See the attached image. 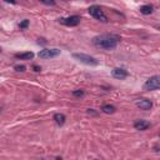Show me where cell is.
Instances as JSON below:
<instances>
[{
	"instance_id": "1",
	"label": "cell",
	"mask_w": 160,
	"mask_h": 160,
	"mask_svg": "<svg viewBox=\"0 0 160 160\" xmlns=\"http://www.w3.org/2000/svg\"><path fill=\"white\" fill-rule=\"evenodd\" d=\"M121 38L119 35H114V34H105V35H99L95 36L93 39V44L96 46V48L104 49V50H113L118 46V43L120 41Z\"/></svg>"
},
{
	"instance_id": "2",
	"label": "cell",
	"mask_w": 160,
	"mask_h": 160,
	"mask_svg": "<svg viewBox=\"0 0 160 160\" xmlns=\"http://www.w3.org/2000/svg\"><path fill=\"white\" fill-rule=\"evenodd\" d=\"M73 58L77 59V60H79L83 64L91 65V67H96V65L99 64V61L95 58H93V56L87 55V54H78V53H75V54H73Z\"/></svg>"
},
{
	"instance_id": "3",
	"label": "cell",
	"mask_w": 160,
	"mask_h": 160,
	"mask_svg": "<svg viewBox=\"0 0 160 160\" xmlns=\"http://www.w3.org/2000/svg\"><path fill=\"white\" fill-rule=\"evenodd\" d=\"M89 14L93 16V18H95L96 20H100V21H103V23H106L108 21V18H106V15L104 14V11L101 10V8L100 6H98V5H91L90 8H89Z\"/></svg>"
},
{
	"instance_id": "4",
	"label": "cell",
	"mask_w": 160,
	"mask_h": 160,
	"mask_svg": "<svg viewBox=\"0 0 160 160\" xmlns=\"http://www.w3.org/2000/svg\"><path fill=\"white\" fill-rule=\"evenodd\" d=\"M160 88V78L159 75H154V77L149 78L146 83L144 84V89L145 90H158Z\"/></svg>"
},
{
	"instance_id": "5",
	"label": "cell",
	"mask_w": 160,
	"mask_h": 160,
	"mask_svg": "<svg viewBox=\"0 0 160 160\" xmlns=\"http://www.w3.org/2000/svg\"><path fill=\"white\" fill-rule=\"evenodd\" d=\"M80 20H81V18L79 15H71L69 18H60L59 23L63 25H67V26H77V25H79Z\"/></svg>"
},
{
	"instance_id": "6",
	"label": "cell",
	"mask_w": 160,
	"mask_h": 160,
	"mask_svg": "<svg viewBox=\"0 0 160 160\" xmlns=\"http://www.w3.org/2000/svg\"><path fill=\"white\" fill-rule=\"evenodd\" d=\"M60 54L59 49H43L39 51L38 56L40 59H51V58H56Z\"/></svg>"
},
{
	"instance_id": "7",
	"label": "cell",
	"mask_w": 160,
	"mask_h": 160,
	"mask_svg": "<svg viewBox=\"0 0 160 160\" xmlns=\"http://www.w3.org/2000/svg\"><path fill=\"white\" fill-rule=\"evenodd\" d=\"M135 104H136L138 108H140L142 110H150V109L153 108L152 100H149V99H146V98H140V99H138V100L135 101Z\"/></svg>"
},
{
	"instance_id": "8",
	"label": "cell",
	"mask_w": 160,
	"mask_h": 160,
	"mask_svg": "<svg viewBox=\"0 0 160 160\" xmlns=\"http://www.w3.org/2000/svg\"><path fill=\"white\" fill-rule=\"evenodd\" d=\"M111 75H113V78L123 80V79H126L129 77V73L123 68H115V69L111 70Z\"/></svg>"
},
{
	"instance_id": "9",
	"label": "cell",
	"mask_w": 160,
	"mask_h": 160,
	"mask_svg": "<svg viewBox=\"0 0 160 160\" xmlns=\"http://www.w3.org/2000/svg\"><path fill=\"white\" fill-rule=\"evenodd\" d=\"M150 126H152V124H150L149 121H146V120H136L134 123V128L136 130H140V131H144V130L149 129Z\"/></svg>"
},
{
	"instance_id": "10",
	"label": "cell",
	"mask_w": 160,
	"mask_h": 160,
	"mask_svg": "<svg viewBox=\"0 0 160 160\" xmlns=\"http://www.w3.org/2000/svg\"><path fill=\"white\" fill-rule=\"evenodd\" d=\"M16 59H21V60H31L34 58V53L31 51H26V53H18L15 54Z\"/></svg>"
},
{
	"instance_id": "11",
	"label": "cell",
	"mask_w": 160,
	"mask_h": 160,
	"mask_svg": "<svg viewBox=\"0 0 160 160\" xmlns=\"http://www.w3.org/2000/svg\"><path fill=\"white\" fill-rule=\"evenodd\" d=\"M54 120L55 123L58 125H64L65 124V120H67V116H65L64 114H61V113H56V114H54Z\"/></svg>"
},
{
	"instance_id": "12",
	"label": "cell",
	"mask_w": 160,
	"mask_h": 160,
	"mask_svg": "<svg viewBox=\"0 0 160 160\" xmlns=\"http://www.w3.org/2000/svg\"><path fill=\"white\" fill-rule=\"evenodd\" d=\"M101 111H103V113H105V114H114V113L116 111V108H115L114 105L105 104V105H103Z\"/></svg>"
},
{
	"instance_id": "13",
	"label": "cell",
	"mask_w": 160,
	"mask_h": 160,
	"mask_svg": "<svg viewBox=\"0 0 160 160\" xmlns=\"http://www.w3.org/2000/svg\"><path fill=\"white\" fill-rule=\"evenodd\" d=\"M140 13L144 14V15H150L153 13V5H143L142 8H140Z\"/></svg>"
},
{
	"instance_id": "14",
	"label": "cell",
	"mask_w": 160,
	"mask_h": 160,
	"mask_svg": "<svg viewBox=\"0 0 160 160\" xmlns=\"http://www.w3.org/2000/svg\"><path fill=\"white\" fill-rule=\"evenodd\" d=\"M29 26V20H23L20 24H19V28H20L21 30H24V29H26V28Z\"/></svg>"
},
{
	"instance_id": "15",
	"label": "cell",
	"mask_w": 160,
	"mask_h": 160,
	"mask_svg": "<svg viewBox=\"0 0 160 160\" xmlns=\"http://www.w3.org/2000/svg\"><path fill=\"white\" fill-rule=\"evenodd\" d=\"M14 69H15L18 73H24L26 68L24 67V65H15V67H14Z\"/></svg>"
},
{
	"instance_id": "16",
	"label": "cell",
	"mask_w": 160,
	"mask_h": 160,
	"mask_svg": "<svg viewBox=\"0 0 160 160\" xmlns=\"http://www.w3.org/2000/svg\"><path fill=\"white\" fill-rule=\"evenodd\" d=\"M73 95H74V96L80 98V96L84 95V91H83V90H75V91H73Z\"/></svg>"
},
{
	"instance_id": "17",
	"label": "cell",
	"mask_w": 160,
	"mask_h": 160,
	"mask_svg": "<svg viewBox=\"0 0 160 160\" xmlns=\"http://www.w3.org/2000/svg\"><path fill=\"white\" fill-rule=\"evenodd\" d=\"M45 5H55V2H41Z\"/></svg>"
},
{
	"instance_id": "18",
	"label": "cell",
	"mask_w": 160,
	"mask_h": 160,
	"mask_svg": "<svg viewBox=\"0 0 160 160\" xmlns=\"http://www.w3.org/2000/svg\"><path fill=\"white\" fill-rule=\"evenodd\" d=\"M88 114H93V115H96V113L94 111V109H88Z\"/></svg>"
},
{
	"instance_id": "19",
	"label": "cell",
	"mask_w": 160,
	"mask_h": 160,
	"mask_svg": "<svg viewBox=\"0 0 160 160\" xmlns=\"http://www.w3.org/2000/svg\"><path fill=\"white\" fill-rule=\"evenodd\" d=\"M33 69H34L35 71H40V70H41L40 67H38V65H33Z\"/></svg>"
},
{
	"instance_id": "20",
	"label": "cell",
	"mask_w": 160,
	"mask_h": 160,
	"mask_svg": "<svg viewBox=\"0 0 160 160\" xmlns=\"http://www.w3.org/2000/svg\"><path fill=\"white\" fill-rule=\"evenodd\" d=\"M56 160H63V159L61 158H56Z\"/></svg>"
},
{
	"instance_id": "21",
	"label": "cell",
	"mask_w": 160,
	"mask_h": 160,
	"mask_svg": "<svg viewBox=\"0 0 160 160\" xmlns=\"http://www.w3.org/2000/svg\"><path fill=\"white\" fill-rule=\"evenodd\" d=\"M0 51H2V48H0Z\"/></svg>"
},
{
	"instance_id": "22",
	"label": "cell",
	"mask_w": 160,
	"mask_h": 160,
	"mask_svg": "<svg viewBox=\"0 0 160 160\" xmlns=\"http://www.w3.org/2000/svg\"><path fill=\"white\" fill-rule=\"evenodd\" d=\"M96 160H99V159H96Z\"/></svg>"
}]
</instances>
